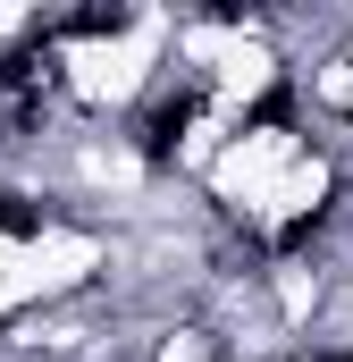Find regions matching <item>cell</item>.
<instances>
[{
	"mask_svg": "<svg viewBox=\"0 0 353 362\" xmlns=\"http://www.w3.org/2000/svg\"><path fill=\"white\" fill-rule=\"evenodd\" d=\"M0 236L8 245H42L51 236V202L42 194H0Z\"/></svg>",
	"mask_w": 353,
	"mask_h": 362,
	"instance_id": "cell-1",
	"label": "cell"
}]
</instances>
